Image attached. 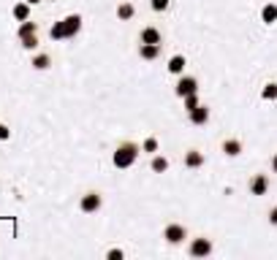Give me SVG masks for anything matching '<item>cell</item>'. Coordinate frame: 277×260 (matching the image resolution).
<instances>
[{
    "label": "cell",
    "mask_w": 277,
    "mask_h": 260,
    "mask_svg": "<svg viewBox=\"0 0 277 260\" xmlns=\"http://www.w3.org/2000/svg\"><path fill=\"white\" fill-rule=\"evenodd\" d=\"M79 30H82V16L79 14H68L63 22H54L52 25L49 35L54 38V41H63V38H73Z\"/></svg>",
    "instance_id": "cell-1"
},
{
    "label": "cell",
    "mask_w": 277,
    "mask_h": 260,
    "mask_svg": "<svg viewBox=\"0 0 277 260\" xmlns=\"http://www.w3.org/2000/svg\"><path fill=\"white\" fill-rule=\"evenodd\" d=\"M139 147L133 141H125V144H120L117 149H114V157H112V163L117 168H131L133 163H136V157H139Z\"/></svg>",
    "instance_id": "cell-2"
},
{
    "label": "cell",
    "mask_w": 277,
    "mask_h": 260,
    "mask_svg": "<svg viewBox=\"0 0 277 260\" xmlns=\"http://www.w3.org/2000/svg\"><path fill=\"white\" fill-rule=\"evenodd\" d=\"M16 35H19V41H22V46H25L27 52H33L35 46H38V25L30 22V19L19 25V33Z\"/></svg>",
    "instance_id": "cell-3"
},
{
    "label": "cell",
    "mask_w": 277,
    "mask_h": 260,
    "mask_svg": "<svg viewBox=\"0 0 277 260\" xmlns=\"http://www.w3.org/2000/svg\"><path fill=\"white\" fill-rule=\"evenodd\" d=\"M101 206H103V198H101V192H98V190L84 192L82 201H79V209L84 211V214H93V211H98Z\"/></svg>",
    "instance_id": "cell-4"
},
{
    "label": "cell",
    "mask_w": 277,
    "mask_h": 260,
    "mask_svg": "<svg viewBox=\"0 0 277 260\" xmlns=\"http://www.w3.org/2000/svg\"><path fill=\"white\" fill-rule=\"evenodd\" d=\"M163 238H166L171 247H177V244H182L185 238H188V230H185V225L171 223V225H166V230H163Z\"/></svg>",
    "instance_id": "cell-5"
},
{
    "label": "cell",
    "mask_w": 277,
    "mask_h": 260,
    "mask_svg": "<svg viewBox=\"0 0 277 260\" xmlns=\"http://www.w3.org/2000/svg\"><path fill=\"white\" fill-rule=\"evenodd\" d=\"M188 252H190V257H207L209 252H212V242H209L207 236H198V238L190 242Z\"/></svg>",
    "instance_id": "cell-6"
},
{
    "label": "cell",
    "mask_w": 277,
    "mask_h": 260,
    "mask_svg": "<svg viewBox=\"0 0 277 260\" xmlns=\"http://www.w3.org/2000/svg\"><path fill=\"white\" fill-rule=\"evenodd\" d=\"M174 92L179 95V98H188V95L198 92V82L193 79V76H179V82L174 87Z\"/></svg>",
    "instance_id": "cell-7"
},
{
    "label": "cell",
    "mask_w": 277,
    "mask_h": 260,
    "mask_svg": "<svg viewBox=\"0 0 277 260\" xmlns=\"http://www.w3.org/2000/svg\"><path fill=\"white\" fill-rule=\"evenodd\" d=\"M266 190H269V176L266 173H255L250 179V195H266Z\"/></svg>",
    "instance_id": "cell-8"
},
{
    "label": "cell",
    "mask_w": 277,
    "mask_h": 260,
    "mask_svg": "<svg viewBox=\"0 0 277 260\" xmlns=\"http://www.w3.org/2000/svg\"><path fill=\"white\" fill-rule=\"evenodd\" d=\"M139 41L141 44H163V35H160L158 27H144L141 35H139Z\"/></svg>",
    "instance_id": "cell-9"
},
{
    "label": "cell",
    "mask_w": 277,
    "mask_h": 260,
    "mask_svg": "<svg viewBox=\"0 0 277 260\" xmlns=\"http://www.w3.org/2000/svg\"><path fill=\"white\" fill-rule=\"evenodd\" d=\"M188 114H190V122L193 125H207L209 122V109L207 106H196V109L188 111Z\"/></svg>",
    "instance_id": "cell-10"
},
{
    "label": "cell",
    "mask_w": 277,
    "mask_h": 260,
    "mask_svg": "<svg viewBox=\"0 0 277 260\" xmlns=\"http://www.w3.org/2000/svg\"><path fill=\"white\" fill-rule=\"evenodd\" d=\"M185 166L188 168H201L204 166V155L198 149H188L185 152Z\"/></svg>",
    "instance_id": "cell-11"
},
{
    "label": "cell",
    "mask_w": 277,
    "mask_h": 260,
    "mask_svg": "<svg viewBox=\"0 0 277 260\" xmlns=\"http://www.w3.org/2000/svg\"><path fill=\"white\" fill-rule=\"evenodd\" d=\"M139 54H141V60H155V57L160 54V44H141Z\"/></svg>",
    "instance_id": "cell-12"
},
{
    "label": "cell",
    "mask_w": 277,
    "mask_h": 260,
    "mask_svg": "<svg viewBox=\"0 0 277 260\" xmlns=\"http://www.w3.org/2000/svg\"><path fill=\"white\" fill-rule=\"evenodd\" d=\"M185 65H188V60H185V57H182V54H174V57L169 60V73H177V76H182V73H185Z\"/></svg>",
    "instance_id": "cell-13"
},
{
    "label": "cell",
    "mask_w": 277,
    "mask_h": 260,
    "mask_svg": "<svg viewBox=\"0 0 277 260\" xmlns=\"http://www.w3.org/2000/svg\"><path fill=\"white\" fill-rule=\"evenodd\" d=\"M223 152H226L228 157H236L242 152V141L239 138H226L223 141Z\"/></svg>",
    "instance_id": "cell-14"
},
{
    "label": "cell",
    "mask_w": 277,
    "mask_h": 260,
    "mask_svg": "<svg viewBox=\"0 0 277 260\" xmlns=\"http://www.w3.org/2000/svg\"><path fill=\"white\" fill-rule=\"evenodd\" d=\"M261 22H264V25H274V22H277V6H274V3H266V6L261 8Z\"/></svg>",
    "instance_id": "cell-15"
},
{
    "label": "cell",
    "mask_w": 277,
    "mask_h": 260,
    "mask_svg": "<svg viewBox=\"0 0 277 260\" xmlns=\"http://www.w3.org/2000/svg\"><path fill=\"white\" fill-rule=\"evenodd\" d=\"M133 14H136V8H133V3H128V0H122V3L117 6L120 22H128V19H133Z\"/></svg>",
    "instance_id": "cell-16"
},
{
    "label": "cell",
    "mask_w": 277,
    "mask_h": 260,
    "mask_svg": "<svg viewBox=\"0 0 277 260\" xmlns=\"http://www.w3.org/2000/svg\"><path fill=\"white\" fill-rule=\"evenodd\" d=\"M11 14L19 19V22H27V19H30V3H27V0H25V3H16Z\"/></svg>",
    "instance_id": "cell-17"
},
{
    "label": "cell",
    "mask_w": 277,
    "mask_h": 260,
    "mask_svg": "<svg viewBox=\"0 0 277 260\" xmlns=\"http://www.w3.org/2000/svg\"><path fill=\"white\" fill-rule=\"evenodd\" d=\"M49 65H52V57H49V54H35V57H33V68H35V71H46Z\"/></svg>",
    "instance_id": "cell-18"
},
{
    "label": "cell",
    "mask_w": 277,
    "mask_h": 260,
    "mask_svg": "<svg viewBox=\"0 0 277 260\" xmlns=\"http://www.w3.org/2000/svg\"><path fill=\"white\" fill-rule=\"evenodd\" d=\"M150 168L155 171V173H163V171H169V160L163 155H155V157H152V163H150Z\"/></svg>",
    "instance_id": "cell-19"
},
{
    "label": "cell",
    "mask_w": 277,
    "mask_h": 260,
    "mask_svg": "<svg viewBox=\"0 0 277 260\" xmlns=\"http://www.w3.org/2000/svg\"><path fill=\"white\" fill-rule=\"evenodd\" d=\"M261 98H264V101H277V84H274V82H269V84L261 90Z\"/></svg>",
    "instance_id": "cell-20"
},
{
    "label": "cell",
    "mask_w": 277,
    "mask_h": 260,
    "mask_svg": "<svg viewBox=\"0 0 277 260\" xmlns=\"http://www.w3.org/2000/svg\"><path fill=\"white\" fill-rule=\"evenodd\" d=\"M141 152H150V155H155V152H158V138H155V136L144 138V144H141Z\"/></svg>",
    "instance_id": "cell-21"
},
{
    "label": "cell",
    "mask_w": 277,
    "mask_h": 260,
    "mask_svg": "<svg viewBox=\"0 0 277 260\" xmlns=\"http://www.w3.org/2000/svg\"><path fill=\"white\" fill-rule=\"evenodd\" d=\"M182 101H185V109H188V111H193L196 106H201V103H198V92H193V95H188V98H182Z\"/></svg>",
    "instance_id": "cell-22"
},
{
    "label": "cell",
    "mask_w": 277,
    "mask_h": 260,
    "mask_svg": "<svg viewBox=\"0 0 277 260\" xmlns=\"http://www.w3.org/2000/svg\"><path fill=\"white\" fill-rule=\"evenodd\" d=\"M169 3H171V0H150V6H152V11H166V8H169Z\"/></svg>",
    "instance_id": "cell-23"
},
{
    "label": "cell",
    "mask_w": 277,
    "mask_h": 260,
    "mask_svg": "<svg viewBox=\"0 0 277 260\" xmlns=\"http://www.w3.org/2000/svg\"><path fill=\"white\" fill-rule=\"evenodd\" d=\"M106 257H109V260H122V257H125V252L114 247V249H109V252H106Z\"/></svg>",
    "instance_id": "cell-24"
},
{
    "label": "cell",
    "mask_w": 277,
    "mask_h": 260,
    "mask_svg": "<svg viewBox=\"0 0 277 260\" xmlns=\"http://www.w3.org/2000/svg\"><path fill=\"white\" fill-rule=\"evenodd\" d=\"M8 138H11V130H8L6 125L0 122V141H8Z\"/></svg>",
    "instance_id": "cell-25"
},
{
    "label": "cell",
    "mask_w": 277,
    "mask_h": 260,
    "mask_svg": "<svg viewBox=\"0 0 277 260\" xmlns=\"http://www.w3.org/2000/svg\"><path fill=\"white\" fill-rule=\"evenodd\" d=\"M269 223H272V225H277V206L269 211Z\"/></svg>",
    "instance_id": "cell-26"
},
{
    "label": "cell",
    "mask_w": 277,
    "mask_h": 260,
    "mask_svg": "<svg viewBox=\"0 0 277 260\" xmlns=\"http://www.w3.org/2000/svg\"><path fill=\"white\" fill-rule=\"evenodd\" d=\"M272 171L277 173V152H274V157H272Z\"/></svg>",
    "instance_id": "cell-27"
},
{
    "label": "cell",
    "mask_w": 277,
    "mask_h": 260,
    "mask_svg": "<svg viewBox=\"0 0 277 260\" xmlns=\"http://www.w3.org/2000/svg\"><path fill=\"white\" fill-rule=\"evenodd\" d=\"M27 3H30V6H35V3H41V0H27Z\"/></svg>",
    "instance_id": "cell-28"
}]
</instances>
